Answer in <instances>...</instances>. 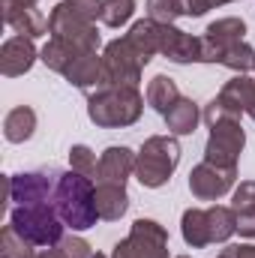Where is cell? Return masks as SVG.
Listing matches in <instances>:
<instances>
[{
    "mask_svg": "<svg viewBox=\"0 0 255 258\" xmlns=\"http://www.w3.org/2000/svg\"><path fill=\"white\" fill-rule=\"evenodd\" d=\"M54 207L72 231H87L96 225L99 210H96V183L93 177H84L78 171H63L57 177V189H54Z\"/></svg>",
    "mask_w": 255,
    "mask_h": 258,
    "instance_id": "obj_1",
    "label": "cell"
},
{
    "mask_svg": "<svg viewBox=\"0 0 255 258\" xmlns=\"http://www.w3.org/2000/svg\"><path fill=\"white\" fill-rule=\"evenodd\" d=\"M144 111V96L138 87H99L87 99V117L102 129H123L138 123Z\"/></svg>",
    "mask_w": 255,
    "mask_h": 258,
    "instance_id": "obj_2",
    "label": "cell"
},
{
    "mask_svg": "<svg viewBox=\"0 0 255 258\" xmlns=\"http://www.w3.org/2000/svg\"><path fill=\"white\" fill-rule=\"evenodd\" d=\"M180 165V141L174 135H150L135 156V180L144 189H159Z\"/></svg>",
    "mask_w": 255,
    "mask_h": 258,
    "instance_id": "obj_3",
    "label": "cell"
},
{
    "mask_svg": "<svg viewBox=\"0 0 255 258\" xmlns=\"http://www.w3.org/2000/svg\"><path fill=\"white\" fill-rule=\"evenodd\" d=\"M9 225L33 246L51 249L54 243L63 240V219L54 207V201H39V204H15L9 213Z\"/></svg>",
    "mask_w": 255,
    "mask_h": 258,
    "instance_id": "obj_4",
    "label": "cell"
},
{
    "mask_svg": "<svg viewBox=\"0 0 255 258\" xmlns=\"http://www.w3.org/2000/svg\"><path fill=\"white\" fill-rule=\"evenodd\" d=\"M144 66L147 63L126 42V36L111 39L102 51V81H99V87H138Z\"/></svg>",
    "mask_w": 255,
    "mask_h": 258,
    "instance_id": "obj_5",
    "label": "cell"
},
{
    "mask_svg": "<svg viewBox=\"0 0 255 258\" xmlns=\"http://www.w3.org/2000/svg\"><path fill=\"white\" fill-rule=\"evenodd\" d=\"M48 33L54 39H63L66 45H72L78 54L84 51H96L99 48V30L96 21L81 18L66 0H60L51 12H48Z\"/></svg>",
    "mask_w": 255,
    "mask_h": 258,
    "instance_id": "obj_6",
    "label": "cell"
},
{
    "mask_svg": "<svg viewBox=\"0 0 255 258\" xmlns=\"http://www.w3.org/2000/svg\"><path fill=\"white\" fill-rule=\"evenodd\" d=\"M111 258H168V231L156 219H135L129 234L114 243Z\"/></svg>",
    "mask_w": 255,
    "mask_h": 258,
    "instance_id": "obj_7",
    "label": "cell"
},
{
    "mask_svg": "<svg viewBox=\"0 0 255 258\" xmlns=\"http://www.w3.org/2000/svg\"><path fill=\"white\" fill-rule=\"evenodd\" d=\"M243 147H246V132L240 126V120H225V123L210 126L207 144H204V159L219 168H237Z\"/></svg>",
    "mask_w": 255,
    "mask_h": 258,
    "instance_id": "obj_8",
    "label": "cell"
},
{
    "mask_svg": "<svg viewBox=\"0 0 255 258\" xmlns=\"http://www.w3.org/2000/svg\"><path fill=\"white\" fill-rule=\"evenodd\" d=\"M246 36V21L237 15L228 18H216L213 24H207L204 36H201V63H219L225 48L243 42Z\"/></svg>",
    "mask_w": 255,
    "mask_h": 258,
    "instance_id": "obj_9",
    "label": "cell"
},
{
    "mask_svg": "<svg viewBox=\"0 0 255 258\" xmlns=\"http://www.w3.org/2000/svg\"><path fill=\"white\" fill-rule=\"evenodd\" d=\"M234 180H237V168H219L204 159L189 171V192L198 201H219L222 195L234 189Z\"/></svg>",
    "mask_w": 255,
    "mask_h": 258,
    "instance_id": "obj_10",
    "label": "cell"
},
{
    "mask_svg": "<svg viewBox=\"0 0 255 258\" xmlns=\"http://www.w3.org/2000/svg\"><path fill=\"white\" fill-rule=\"evenodd\" d=\"M57 171H24L9 177V201L15 204H39V201H54L57 189Z\"/></svg>",
    "mask_w": 255,
    "mask_h": 258,
    "instance_id": "obj_11",
    "label": "cell"
},
{
    "mask_svg": "<svg viewBox=\"0 0 255 258\" xmlns=\"http://www.w3.org/2000/svg\"><path fill=\"white\" fill-rule=\"evenodd\" d=\"M159 54L171 63H201V36H192L174 24L159 27Z\"/></svg>",
    "mask_w": 255,
    "mask_h": 258,
    "instance_id": "obj_12",
    "label": "cell"
},
{
    "mask_svg": "<svg viewBox=\"0 0 255 258\" xmlns=\"http://www.w3.org/2000/svg\"><path fill=\"white\" fill-rule=\"evenodd\" d=\"M3 6V21L15 30V36H45L48 33V18L36 9V6H21L18 0H0Z\"/></svg>",
    "mask_w": 255,
    "mask_h": 258,
    "instance_id": "obj_13",
    "label": "cell"
},
{
    "mask_svg": "<svg viewBox=\"0 0 255 258\" xmlns=\"http://www.w3.org/2000/svg\"><path fill=\"white\" fill-rule=\"evenodd\" d=\"M36 60H39V51H36L33 39H27V36H9L0 48V72L6 78H18V75L30 72Z\"/></svg>",
    "mask_w": 255,
    "mask_h": 258,
    "instance_id": "obj_14",
    "label": "cell"
},
{
    "mask_svg": "<svg viewBox=\"0 0 255 258\" xmlns=\"http://www.w3.org/2000/svg\"><path fill=\"white\" fill-rule=\"evenodd\" d=\"M135 156L138 153H132L129 147H105L102 150V156H99V180H105V183H123L126 186L129 174H135Z\"/></svg>",
    "mask_w": 255,
    "mask_h": 258,
    "instance_id": "obj_15",
    "label": "cell"
},
{
    "mask_svg": "<svg viewBox=\"0 0 255 258\" xmlns=\"http://www.w3.org/2000/svg\"><path fill=\"white\" fill-rule=\"evenodd\" d=\"M63 78L72 87H78V90L99 87V81H102V54H96V51L75 54V60L66 66Z\"/></svg>",
    "mask_w": 255,
    "mask_h": 258,
    "instance_id": "obj_16",
    "label": "cell"
},
{
    "mask_svg": "<svg viewBox=\"0 0 255 258\" xmlns=\"http://www.w3.org/2000/svg\"><path fill=\"white\" fill-rule=\"evenodd\" d=\"M96 210H99V219H105V222H117L120 216H126V210H129L126 186L123 183L99 180L96 183Z\"/></svg>",
    "mask_w": 255,
    "mask_h": 258,
    "instance_id": "obj_17",
    "label": "cell"
},
{
    "mask_svg": "<svg viewBox=\"0 0 255 258\" xmlns=\"http://www.w3.org/2000/svg\"><path fill=\"white\" fill-rule=\"evenodd\" d=\"M159 27H162V24H156L153 18H141V21H135V24L129 27L126 42L141 54L144 63H150L153 54H159Z\"/></svg>",
    "mask_w": 255,
    "mask_h": 258,
    "instance_id": "obj_18",
    "label": "cell"
},
{
    "mask_svg": "<svg viewBox=\"0 0 255 258\" xmlns=\"http://www.w3.org/2000/svg\"><path fill=\"white\" fill-rule=\"evenodd\" d=\"M33 132H36V111L30 105H15L3 117V135L9 144H24L27 138H33Z\"/></svg>",
    "mask_w": 255,
    "mask_h": 258,
    "instance_id": "obj_19",
    "label": "cell"
},
{
    "mask_svg": "<svg viewBox=\"0 0 255 258\" xmlns=\"http://www.w3.org/2000/svg\"><path fill=\"white\" fill-rule=\"evenodd\" d=\"M165 126H168V132L171 135H192L195 129H198V120H201V111H198V105L192 102V99H186V96H180L165 114Z\"/></svg>",
    "mask_w": 255,
    "mask_h": 258,
    "instance_id": "obj_20",
    "label": "cell"
},
{
    "mask_svg": "<svg viewBox=\"0 0 255 258\" xmlns=\"http://www.w3.org/2000/svg\"><path fill=\"white\" fill-rule=\"evenodd\" d=\"M219 99H222L228 108H234L237 114L249 111V105L255 102V78H249V75H234V78L225 81V87L219 90Z\"/></svg>",
    "mask_w": 255,
    "mask_h": 258,
    "instance_id": "obj_21",
    "label": "cell"
},
{
    "mask_svg": "<svg viewBox=\"0 0 255 258\" xmlns=\"http://www.w3.org/2000/svg\"><path fill=\"white\" fill-rule=\"evenodd\" d=\"M237 231V213L234 207H222V204H213L207 207V234H210V243H228Z\"/></svg>",
    "mask_w": 255,
    "mask_h": 258,
    "instance_id": "obj_22",
    "label": "cell"
},
{
    "mask_svg": "<svg viewBox=\"0 0 255 258\" xmlns=\"http://www.w3.org/2000/svg\"><path fill=\"white\" fill-rule=\"evenodd\" d=\"M180 234H183L186 246H192V249L207 246L210 243V234H207V210H198V207L183 210V216H180Z\"/></svg>",
    "mask_w": 255,
    "mask_h": 258,
    "instance_id": "obj_23",
    "label": "cell"
},
{
    "mask_svg": "<svg viewBox=\"0 0 255 258\" xmlns=\"http://www.w3.org/2000/svg\"><path fill=\"white\" fill-rule=\"evenodd\" d=\"M180 99V90H177V81L168 78V75H156L150 84H147V105L159 114H165L174 102Z\"/></svg>",
    "mask_w": 255,
    "mask_h": 258,
    "instance_id": "obj_24",
    "label": "cell"
},
{
    "mask_svg": "<svg viewBox=\"0 0 255 258\" xmlns=\"http://www.w3.org/2000/svg\"><path fill=\"white\" fill-rule=\"evenodd\" d=\"M75 54H78V51H75L72 45H66L63 39H54V36H51V39L42 45V51H39V60L48 66L51 72H60V75H63L66 66L75 60Z\"/></svg>",
    "mask_w": 255,
    "mask_h": 258,
    "instance_id": "obj_25",
    "label": "cell"
},
{
    "mask_svg": "<svg viewBox=\"0 0 255 258\" xmlns=\"http://www.w3.org/2000/svg\"><path fill=\"white\" fill-rule=\"evenodd\" d=\"M219 63L225 66V69H231L234 75H246L249 69H255V48L246 45V42H237V45L225 48V54H222Z\"/></svg>",
    "mask_w": 255,
    "mask_h": 258,
    "instance_id": "obj_26",
    "label": "cell"
},
{
    "mask_svg": "<svg viewBox=\"0 0 255 258\" xmlns=\"http://www.w3.org/2000/svg\"><path fill=\"white\" fill-rule=\"evenodd\" d=\"M33 243H27L12 225H3L0 231V258H33Z\"/></svg>",
    "mask_w": 255,
    "mask_h": 258,
    "instance_id": "obj_27",
    "label": "cell"
},
{
    "mask_svg": "<svg viewBox=\"0 0 255 258\" xmlns=\"http://www.w3.org/2000/svg\"><path fill=\"white\" fill-rule=\"evenodd\" d=\"M132 15H135V0H102L99 21L105 27H123Z\"/></svg>",
    "mask_w": 255,
    "mask_h": 258,
    "instance_id": "obj_28",
    "label": "cell"
},
{
    "mask_svg": "<svg viewBox=\"0 0 255 258\" xmlns=\"http://www.w3.org/2000/svg\"><path fill=\"white\" fill-rule=\"evenodd\" d=\"M69 168L78 171V174H84V177H96L99 174V159H96V153L87 144H72V150H69Z\"/></svg>",
    "mask_w": 255,
    "mask_h": 258,
    "instance_id": "obj_29",
    "label": "cell"
},
{
    "mask_svg": "<svg viewBox=\"0 0 255 258\" xmlns=\"http://www.w3.org/2000/svg\"><path fill=\"white\" fill-rule=\"evenodd\" d=\"M51 252H54V258H93V246L78 234H69V237L63 234V240L54 243Z\"/></svg>",
    "mask_w": 255,
    "mask_h": 258,
    "instance_id": "obj_30",
    "label": "cell"
},
{
    "mask_svg": "<svg viewBox=\"0 0 255 258\" xmlns=\"http://www.w3.org/2000/svg\"><path fill=\"white\" fill-rule=\"evenodd\" d=\"M180 15V0H147V18L156 24H174Z\"/></svg>",
    "mask_w": 255,
    "mask_h": 258,
    "instance_id": "obj_31",
    "label": "cell"
},
{
    "mask_svg": "<svg viewBox=\"0 0 255 258\" xmlns=\"http://www.w3.org/2000/svg\"><path fill=\"white\" fill-rule=\"evenodd\" d=\"M201 117L207 120V126H216V123H225V120H240V114H237L234 108H228L219 96L204 105V114H201Z\"/></svg>",
    "mask_w": 255,
    "mask_h": 258,
    "instance_id": "obj_32",
    "label": "cell"
},
{
    "mask_svg": "<svg viewBox=\"0 0 255 258\" xmlns=\"http://www.w3.org/2000/svg\"><path fill=\"white\" fill-rule=\"evenodd\" d=\"M231 207L234 213H252L255 210V180H243L240 186H234V195H231Z\"/></svg>",
    "mask_w": 255,
    "mask_h": 258,
    "instance_id": "obj_33",
    "label": "cell"
},
{
    "mask_svg": "<svg viewBox=\"0 0 255 258\" xmlns=\"http://www.w3.org/2000/svg\"><path fill=\"white\" fill-rule=\"evenodd\" d=\"M81 18H87V21H96L99 18V12H102V0H66Z\"/></svg>",
    "mask_w": 255,
    "mask_h": 258,
    "instance_id": "obj_34",
    "label": "cell"
},
{
    "mask_svg": "<svg viewBox=\"0 0 255 258\" xmlns=\"http://www.w3.org/2000/svg\"><path fill=\"white\" fill-rule=\"evenodd\" d=\"M207 9H213V0H180V12L189 18H201Z\"/></svg>",
    "mask_w": 255,
    "mask_h": 258,
    "instance_id": "obj_35",
    "label": "cell"
},
{
    "mask_svg": "<svg viewBox=\"0 0 255 258\" xmlns=\"http://www.w3.org/2000/svg\"><path fill=\"white\" fill-rule=\"evenodd\" d=\"M237 231H240L243 237H252L255 240V210L252 213H240V216H237Z\"/></svg>",
    "mask_w": 255,
    "mask_h": 258,
    "instance_id": "obj_36",
    "label": "cell"
},
{
    "mask_svg": "<svg viewBox=\"0 0 255 258\" xmlns=\"http://www.w3.org/2000/svg\"><path fill=\"white\" fill-rule=\"evenodd\" d=\"M225 252L231 258H255V243H237V246H228Z\"/></svg>",
    "mask_w": 255,
    "mask_h": 258,
    "instance_id": "obj_37",
    "label": "cell"
},
{
    "mask_svg": "<svg viewBox=\"0 0 255 258\" xmlns=\"http://www.w3.org/2000/svg\"><path fill=\"white\" fill-rule=\"evenodd\" d=\"M21 6H36V0H18Z\"/></svg>",
    "mask_w": 255,
    "mask_h": 258,
    "instance_id": "obj_38",
    "label": "cell"
},
{
    "mask_svg": "<svg viewBox=\"0 0 255 258\" xmlns=\"http://www.w3.org/2000/svg\"><path fill=\"white\" fill-rule=\"evenodd\" d=\"M225 3H234V0H213V6H225Z\"/></svg>",
    "mask_w": 255,
    "mask_h": 258,
    "instance_id": "obj_39",
    "label": "cell"
},
{
    "mask_svg": "<svg viewBox=\"0 0 255 258\" xmlns=\"http://www.w3.org/2000/svg\"><path fill=\"white\" fill-rule=\"evenodd\" d=\"M246 114H249V117H252V120H255V102H252V105H249V111H246Z\"/></svg>",
    "mask_w": 255,
    "mask_h": 258,
    "instance_id": "obj_40",
    "label": "cell"
},
{
    "mask_svg": "<svg viewBox=\"0 0 255 258\" xmlns=\"http://www.w3.org/2000/svg\"><path fill=\"white\" fill-rule=\"evenodd\" d=\"M216 258H231V255H228V252H225V249H222V252H219V255H216Z\"/></svg>",
    "mask_w": 255,
    "mask_h": 258,
    "instance_id": "obj_41",
    "label": "cell"
},
{
    "mask_svg": "<svg viewBox=\"0 0 255 258\" xmlns=\"http://www.w3.org/2000/svg\"><path fill=\"white\" fill-rule=\"evenodd\" d=\"M93 258H108V255H102V252H93Z\"/></svg>",
    "mask_w": 255,
    "mask_h": 258,
    "instance_id": "obj_42",
    "label": "cell"
},
{
    "mask_svg": "<svg viewBox=\"0 0 255 258\" xmlns=\"http://www.w3.org/2000/svg\"><path fill=\"white\" fill-rule=\"evenodd\" d=\"M177 258H192V255H177Z\"/></svg>",
    "mask_w": 255,
    "mask_h": 258,
    "instance_id": "obj_43",
    "label": "cell"
}]
</instances>
